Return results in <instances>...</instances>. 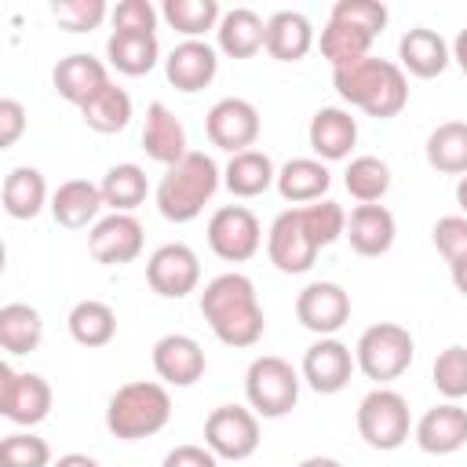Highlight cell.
Instances as JSON below:
<instances>
[{
  "label": "cell",
  "mask_w": 467,
  "mask_h": 467,
  "mask_svg": "<svg viewBox=\"0 0 467 467\" xmlns=\"http://www.w3.org/2000/svg\"><path fill=\"white\" fill-rule=\"evenodd\" d=\"M398 66L405 69V73H412V77H420V80H431V77H438V73H445V66H449V58H452V47L445 44V36L441 33H434V29H427V26H412V29H405V36L398 40Z\"/></svg>",
  "instance_id": "cb8c5ba5"
},
{
  "label": "cell",
  "mask_w": 467,
  "mask_h": 467,
  "mask_svg": "<svg viewBox=\"0 0 467 467\" xmlns=\"http://www.w3.org/2000/svg\"><path fill=\"white\" fill-rule=\"evenodd\" d=\"M51 15L69 33H91L102 26L109 7H106V0H58V4H51Z\"/></svg>",
  "instance_id": "7bdbcfd3"
},
{
  "label": "cell",
  "mask_w": 467,
  "mask_h": 467,
  "mask_svg": "<svg viewBox=\"0 0 467 467\" xmlns=\"http://www.w3.org/2000/svg\"><path fill=\"white\" fill-rule=\"evenodd\" d=\"M303 223L310 230V237L317 241V248H328L332 241H339L347 234V212L336 204V201H314V204H303Z\"/></svg>",
  "instance_id": "b9f144b4"
},
{
  "label": "cell",
  "mask_w": 467,
  "mask_h": 467,
  "mask_svg": "<svg viewBox=\"0 0 467 467\" xmlns=\"http://www.w3.org/2000/svg\"><path fill=\"white\" fill-rule=\"evenodd\" d=\"M277 182V168L263 150H244L234 153L223 168V186L234 197H259Z\"/></svg>",
  "instance_id": "f546056e"
},
{
  "label": "cell",
  "mask_w": 467,
  "mask_h": 467,
  "mask_svg": "<svg viewBox=\"0 0 467 467\" xmlns=\"http://www.w3.org/2000/svg\"><path fill=\"white\" fill-rule=\"evenodd\" d=\"M449 274H452V285H456V292L467 299V259H456V263H449Z\"/></svg>",
  "instance_id": "f907efd6"
},
{
  "label": "cell",
  "mask_w": 467,
  "mask_h": 467,
  "mask_svg": "<svg viewBox=\"0 0 467 467\" xmlns=\"http://www.w3.org/2000/svg\"><path fill=\"white\" fill-rule=\"evenodd\" d=\"M277 193L292 204H314V201H325L328 186H332V171L325 161L317 157H292L277 168Z\"/></svg>",
  "instance_id": "484cf974"
},
{
  "label": "cell",
  "mask_w": 467,
  "mask_h": 467,
  "mask_svg": "<svg viewBox=\"0 0 467 467\" xmlns=\"http://www.w3.org/2000/svg\"><path fill=\"white\" fill-rule=\"evenodd\" d=\"M164 467H219V456L208 445H175L164 456Z\"/></svg>",
  "instance_id": "c3c4849f"
},
{
  "label": "cell",
  "mask_w": 467,
  "mask_h": 467,
  "mask_svg": "<svg viewBox=\"0 0 467 467\" xmlns=\"http://www.w3.org/2000/svg\"><path fill=\"white\" fill-rule=\"evenodd\" d=\"M259 109L248 102V99H237V95H226L219 99L208 113H204V131H208V142L226 150L230 157L234 153H244V150H255V139H259Z\"/></svg>",
  "instance_id": "8fae6325"
},
{
  "label": "cell",
  "mask_w": 467,
  "mask_h": 467,
  "mask_svg": "<svg viewBox=\"0 0 467 467\" xmlns=\"http://www.w3.org/2000/svg\"><path fill=\"white\" fill-rule=\"evenodd\" d=\"M215 73H219V55H215V47L204 44V40H182V44H175V47L168 51V58H164V77H168V84L179 88V91H186V95L208 88V84L215 80Z\"/></svg>",
  "instance_id": "d6986e66"
},
{
  "label": "cell",
  "mask_w": 467,
  "mask_h": 467,
  "mask_svg": "<svg viewBox=\"0 0 467 467\" xmlns=\"http://www.w3.org/2000/svg\"><path fill=\"white\" fill-rule=\"evenodd\" d=\"M427 164L445 175H467V120H445L427 135Z\"/></svg>",
  "instance_id": "e575fe53"
},
{
  "label": "cell",
  "mask_w": 467,
  "mask_h": 467,
  "mask_svg": "<svg viewBox=\"0 0 467 467\" xmlns=\"http://www.w3.org/2000/svg\"><path fill=\"white\" fill-rule=\"evenodd\" d=\"M51 84H55V91H58L66 102L84 106L91 95H99V91L109 84V69H106V62H99L95 55L73 51V55H66V58L55 62Z\"/></svg>",
  "instance_id": "ffe728a7"
},
{
  "label": "cell",
  "mask_w": 467,
  "mask_h": 467,
  "mask_svg": "<svg viewBox=\"0 0 467 467\" xmlns=\"http://www.w3.org/2000/svg\"><path fill=\"white\" fill-rule=\"evenodd\" d=\"M204 347L186 332H171L153 343V372L168 387H193L204 376Z\"/></svg>",
  "instance_id": "e0dca14e"
},
{
  "label": "cell",
  "mask_w": 467,
  "mask_h": 467,
  "mask_svg": "<svg viewBox=\"0 0 467 467\" xmlns=\"http://www.w3.org/2000/svg\"><path fill=\"white\" fill-rule=\"evenodd\" d=\"M171 420V398L164 383L153 379H131L117 387V394L106 405V431L120 441L153 438Z\"/></svg>",
  "instance_id": "277c9868"
},
{
  "label": "cell",
  "mask_w": 467,
  "mask_h": 467,
  "mask_svg": "<svg viewBox=\"0 0 467 467\" xmlns=\"http://www.w3.org/2000/svg\"><path fill=\"white\" fill-rule=\"evenodd\" d=\"M0 412L18 427H36L51 412V383L40 372H15L11 361L0 365Z\"/></svg>",
  "instance_id": "9c48e42d"
},
{
  "label": "cell",
  "mask_w": 467,
  "mask_h": 467,
  "mask_svg": "<svg viewBox=\"0 0 467 467\" xmlns=\"http://www.w3.org/2000/svg\"><path fill=\"white\" fill-rule=\"evenodd\" d=\"M47 208H51V215H55L58 226L84 230V226H95L99 223V212L106 208V201H102L99 182H91V179H66L51 193V204Z\"/></svg>",
  "instance_id": "603a6c76"
},
{
  "label": "cell",
  "mask_w": 467,
  "mask_h": 467,
  "mask_svg": "<svg viewBox=\"0 0 467 467\" xmlns=\"http://www.w3.org/2000/svg\"><path fill=\"white\" fill-rule=\"evenodd\" d=\"M452 58H456V66L463 69V77H467V26L456 33V40H452Z\"/></svg>",
  "instance_id": "816d5d0a"
},
{
  "label": "cell",
  "mask_w": 467,
  "mask_h": 467,
  "mask_svg": "<svg viewBox=\"0 0 467 467\" xmlns=\"http://www.w3.org/2000/svg\"><path fill=\"white\" fill-rule=\"evenodd\" d=\"M412 438L423 452L431 456H449V452H460L467 445V409H460L456 401H441L434 409H427L416 427H412Z\"/></svg>",
  "instance_id": "ac0fdd59"
},
{
  "label": "cell",
  "mask_w": 467,
  "mask_h": 467,
  "mask_svg": "<svg viewBox=\"0 0 467 467\" xmlns=\"http://www.w3.org/2000/svg\"><path fill=\"white\" fill-rule=\"evenodd\" d=\"M299 467H343L339 460H332V456H306Z\"/></svg>",
  "instance_id": "f5cc1de1"
},
{
  "label": "cell",
  "mask_w": 467,
  "mask_h": 467,
  "mask_svg": "<svg viewBox=\"0 0 467 467\" xmlns=\"http://www.w3.org/2000/svg\"><path fill=\"white\" fill-rule=\"evenodd\" d=\"M106 58L117 73L124 77H142L157 66L161 58V44H157V33H124V29H113L109 40H106Z\"/></svg>",
  "instance_id": "f1b7e54d"
},
{
  "label": "cell",
  "mask_w": 467,
  "mask_h": 467,
  "mask_svg": "<svg viewBox=\"0 0 467 467\" xmlns=\"http://www.w3.org/2000/svg\"><path fill=\"white\" fill-rule=\"evenodd\" d=\"M412 354H416V343H412L409 328H405V325H394V321H376V325H368V328L358 336V343H354V361H358V368H361L368 379H376L379 387L390 383V379H398V376L412 365Z\"/></svg>",
  "instance_id": "8992f818"
},
{
  "label": "cell",
  "mask_w": 467,
  "mask_h": 467,
  "mask_svg": "<svg viewBox=\"0 0 467 467\" xmlns=\"http://www.w3.org/2000/svg\"><path fill=\"white\" fill-rule=\"evenodd\" d=\"M157 7L150 0H120L109 18H113V29H124V33H153L157 29Z\"/></svg>",
  "instance_id": "bcb514c9"
},
{
  "label": "cell",
  "mask_w": 467,
  "mask_h": 467,
  "mask_svg": "<svg viewBox=\"0 0 467 467\" xmlns=\"http://www.w3.org/2000/svg\"><path fill=\"white\" fill-rule=\"evenodd\" d=\"M343 237L350 241V248L358 255L376 259V255H387L390 252V244L398 237V226H394L390 208H383V204H358L347 215V234Z\"/></svg>",
  "instance_id": "d4e9b609"
},
{
  "label": "cell",
  "mask_w": 467,
  "mask_h": 467,
  "mask_svg": "<svg viewBox=\"0 0 467 467\" xmlns=\"http://www.w3.org/2000/svg\"><path fill=\"white\" fill-rule=\"evenodd\" d=\"M0 197H4V212L11 219H36L44 212V204H51L44 175L36 168H29V164H18V168H11L4 175Z\"/></svg>",
  "instance_id": "4dcf8cb0"
},
{
  "label": "cell",
  "mask_w": 467,
  "mask_h": 467,
  "mask_svg": "<svg viewBox=\"0 0 467 467\" xmlns=\"http://www.w3.org/2000/svg\"><path fill=\"white\" fill-rule=\"evenodd\" d=\"M332 84L339 91L343 102L358 106L361 113L376 117V120H390L405 109L409 102V77L398 62L390 58H361L354 66L332 69Z\"/></svg>",
  "instance_id": "7a4b0ae2"
},
{
  "label": "cell",
  "mask_w": 467,
  "mask_h": 467,
  "mask_svg": "<svg viewBox=\"0 0 467 467\" xmlns=\"http://www.w3.org/2000/svg\"><path fill=\"white\" fill-rule=\"evenodd\" d=\"M431 383L445 401H460L467 398V347L452 343L434 358L431 368Z\"/></svg>",
  "instance_id": "ab89813d"
},
{
  "label": "cell",
  "mask_w": 467,
  "mask_h": 467,
  "mask_svg": "<svg viewBox=\"0 0 467 467\" xmlns=\"http://www.w3.org/2000/svg\"><path fill=\"white\" fill-rule=\"evenodd\" d=\"M328 18H343V22L358 26V29H365V33L379 36L390 15H387V7H383L379 0H339Z\"/></svg>",
  "instance_id": "ee69618b"
},
{
  "label": "cell",
  "mask_w": 467,
  "mask_h": 467,
  "mask_svg": "<svg viewBox=\"0 0 467 467\" xmlns=\"http://www.w3.org/2000/svg\"><path fill=\"white\" fill-rule=\"evenodd\" d=\"M306 139H310V150L317 161H343V157H350V150L358 142V120L339 106H321L310 117Z\"/></svg>",
  "instance_id": "7402d4cb"
},
{
  "label": "cell",
  "mask_w": 467,
  "mask_h": 467,
  "mask_svg": "<svg viewBox=\"0 0 467 467\" xmlns=\"http://www.w3.org/2000/svg\"><path fill=\"white\" fill-rule=\"evenodd\" d=\"M299 383L303 376L277 354H263L248 365L244 372V398L248 409L263 420H281L296 409L299 401Z\"/></svg>",
  "instance_id": "5b68a950"
},
{
  "label": "cell",
  "mask_w": 467,
  "mask_h": 467,
  "mask_svg": "<svg viewBox=\"0 0 467 467\" xmlns=\"http://www.w3.org/2000/svg\"><path fill=\"white\" fill-rule=\"evenodd\" d=\"M317 241L310 237L306 223H303V212L299 208H288L281 212L270 230H266V255L270 263L281 270V274H306L317 259Z\"/></svg>",
  "instance_id": "7c38bea8"
},
{
  "label": "cell",
  "mask_w": 467,
  "mask_h": 467,
  "mask_svg": "<svg viewBox=\"0 0 467 467\" xmlns=\"http://www.w3.org/2000/svg\"><path fill=\"white\" fill-rule=\"evenodd\" d=\"M215 44L230 58H252L266 44V22L252 7H234V11H226L219 18Z\"/></svg>",
  "instance_id": "83f0119b"
},
{
  "label": "cell",
  "mask_w": 467,
  "mask_h": 467,
  "mask_svg": "<svg viewBox=\"0 0 467 467\" xmlns=\"http://www.w3.org/2000/svg\"><path fill=\"white\" fill-rule=\"evenodd\" d=\"M44 339V317L29 303H4L0 306V347L7 354H29Z\"/></svg>",
  "instance_id": "d6a6232c"
},
{
  "label": "cell",
  "mask_w": 467,
  "mask_h": 467,
  "mask_svg": "<svg viewBox=\"0 0 467 467\" xmlns=\"http://www.w3.org/2000/svg\"><path fill=\"white\" fill-rule=\"evenodd\" d=\"M372 33L343 22V18H328L325 29H321V55L332 62V69H343V66H354L361 58H368V47H372Z\"/></svg>",
  "instance_id": "d590c367"
},
{
  "label": "cell",
  "mask_w": 467,
  "mask_h": 467,
  "mask_svg": "<svg viewBox=\"0 0 467 467\" xmlns=\"http://www.w3.org/2000/svg\"><path fill=\"white\" fill-rule=\"evenodd\" d=\"M412 431V416H409V401L390 390V387H376L358 401V434L365 438L368 449L390 452L398 445H405Z\"/></svg>",
  "instance_id": "52a82bcc"
},
{
  "label": "cell",
  "mask_w": 467,
  "mask_h": 467,
  "mask_svg": "<svg viewBox=\"0 0 467 467\" xmlns=\"http://www.w3.org/2000/svg\"><path fill=\"white\" fill-rule=\"evenodd\" d=\"M51 467H99V460H91L88 452H66V456H58Z\"/></svg>",
  "instance_id": "681fc988"
},
{
  "label": "cell",
  "mask_w": 467,
  "mask_h": 467,
  "mask_svg": "<svg viewBox=\"0 0 467 467\" xmlns=\"http://www.w3.org/2000/svg\"><path fill=\"white\" fill-rule=\"evenodd\" d=\"M201 317L208 321V328L215 332L219 343L226 347H255L266 332V317L255 296L252 277L226 270L219 277H212L201 292Z\"/></svg>",
  "instance_id": "6da1fadb"
},
{
  "label": "cell",
  "mask_w": 467,
  "mask_h": 467,
  "mask_svg": "<svg viewBox=\"0 0 467 467\" xmlns=\"http://www.w3.org/2000/svg\"><path fill=\"white\" fill-rule=\"evenodd\" d=\"M358 361H354V350L347 343H339L336 336H317L306 350H303V365H299V376L310 390L317 394H339L350 376H354Z\"/></svg>",
  "instance_id": "5bb4252c"
},
{
  "label": "cell",
  "mask_w": 467,
  "mask_h": 467,
  "mask_svg": "<svg viewBox=\"0 0 467 467\" xmlns=\"http://www.w3.org/2000/svg\"><path fill=\"white\" fill-rule=\"evenodd\" d=\"M80 120H84L91 131H99V135H117V131H124L128 120H131V95L109 80L99 95H91V99L80 106Z\"/></svg>",
  "instance_id": "836d02e7"
},
{
  "label": "cell",
  "mask_w": 467,
  "mask_h": 467,
  "mask_svg": "<svg viewBox=\"0 0 467 467\" xmlns=\"http://www.w3.org/2000/svg\"><path fill=\"white\" fill-rule=\"evenodd\" d=\"M142 150H146L150 161H157V164H164V168L179 164V161L190 153L186 128H182V120H179L164 102H150V106H146Z\"/></svg>",
  "instance_id": "44dd1931"
},
{
  "label": "cell",
  "mask_w": 467,
  "mask_h": 467,
  "mask_svg": "<svg viewBox=\"0 0 467 467\" xmlns=\"http://www.w3.org/2000/svg\"><path fill=\"white\" fill-rule=\"evenodd\" d=\"M161 18L186 40H201L208 29H219L223 11H219V0H164Z\"/></svg>",
  "instance_id": "74e56055"
},
{
  "label": "cell",
  "mask_w": 467,
  "mask_h": 467,
  "mask_svg": "<svg viewBox=\"0 0 467 467\" xmlns=\"http://www.w3.org/2000/svg\"><path fill=\"white\" fill-rule=\"evenodd\" d=\"M266 55L277 62H299L314 47V26L303 11H274L266 18Z\"/></svg>",
  "instance_id": "4316f807"
},
{
  "label": "cell",
  "mask_w": 467,
  "mask_h": 467,
  "mask_svg": "<svg viewBox=\"0 0 467 467\" xmlns=\"http://www.w3.org/2000/svg\"><path fill=\"white\" fill-rule=\"evenodd\" d=\"M431 237H434V248L441 252L445 263L467 259V215H441L434 223Z\"/></svg>",
  "instance_id": "f6af8a7d"
},
{
  "label": "cell",
  "mask_w": 467,
  "mask_h": 467,
  "mask_svg": "<svg viewBox=\"0 0 467 467\" xmlns=\"http://www.w3.org/2000/svg\"><path fill=\"white\" fill-rule=\"evenodd\" d=\"M456 204H460L463 215H467V175H460V182H456Z\"/></svg>",
  "instance_id": "db71d44e"
},
{
  "label": "cell",
  "mask_w": 467,
  "mask_h": 467,
  "mask_svg": "<svg viewBox=\"0 0 467 467\" xmlns=\"http://www.w3.org/2000/svg\"><path fill=\"white\" fill-rule=\"evenodd\" d=\"M66 325H69L73 343H80V347H88V350L106 347V343H113V336H117V314H113V306L102 303V299H80V303H73Z\"/></svg>",
  "instance_id": "1f68e13d"
},
{
  "label": "cell",
  "mask_w": 467,
  "mask_h": 467,
  "mask_svg": "<svg viewBox=\"0 0 467 467\" xmlns=\"http://www.w3.org/2000/svg\"><path fill=\"white\" fill-rule=\"evenodd\" d=\"M219 182H223L219 164H215L208 153L190 150L179 164L164 168V175H161V182H157V193H153L157 212H161L168 223H190V219H197V215L204 212V204L215 197Z\"/></svg>",
  "instance_id": "3957f363"
},
{
  "label": "cell",
  "mask_w": 467,
  "mask_h": 467,
  "mask_svg": "<svg viewBox=\"0 0 467 467\" xmlns=\"http://www.w3.org/2000/svg\"><path fill=\"white\" fill-rule=\"evenodd\" d=\"M0 467H51V445L33 431H15L0 441Z\"/></svg>",
  "instance_id": "60d3db41"
},
{
  "label": "cell",
  "mask_w": 467,
  "mask_h": 467,
  "mask_svg": "<svg viewBox=\"0 0 467 467\" xmlns=\"http://www.w3.org/2000/svg\"><path fill=\"white\" fill-rule=\"evenodd\" d=\"M343 186H347V193H350L354 201L376 204V201H383V193L390 190V168H387V161H379V157H372V153H361V157H354V161L347 164Z\"/></svg>",
  "instance_id": "f35d334b"
},
{
  "label": "cell",
  "mask_w": 467,
  "mask_h": 467,
  "mask_svg": "<svg viewBox=\"0 0 467 467\" xmlns=\"http://www.w3.org/2000/svg\"><path fill=\"white\" fill-rule=\"evenodd\" d=\"M263 244V226L252 208L244 204H223L208 219V248L223 263H244L259 252Z\"/></svg>",
  "instance_id": "ba28073f"
},
{
  "label": "cell",
  "mask_w": 467,
  "mask_h": 467,
  "mask_svg": "<svg viewBox=\"0 0 467 467\" xmlns=\"http://www.w3.org/2000/svg\"><path fill=\"white\" fill-rule=\"evenodd\" d=\"M88 252L102 266H124L142 255V223L128 212L102 215L88 234Z\"/></svg>",
  "instance_id": "9a60e30c"
},
{
  "label": "cell",
  "mask_w": 467,
  "mask_h": 467,
  "mask_svg": "<svg viewBox=\"0 0 467 467\" xmlns=\"http://www.w3.org/2000/svg\"><path fill=\"white\" fill-rule=\"evenodd\" d=\"M296 317L314 336H336L350 321V296L336 281H310L296 296Z\"/></svg>",
  "instance_id": "2e32d148"
},
{
  "label": "cell",
  "mask_w": 467,
  "mask_h": 467,
  "mask_svg": "<svg viewBox=\"0 0 467 467\" xmlns=\"http://www.w3.org/2000/svg\"><path fill=\"white\" fill-rule=\"evenodd\" d=\"M204 445L219 460H248L259 449V416L244 405H219L204 420Z\"/></svg>",
  "instance_id": "30bf717a"
},
{
  "label": "cell",
  "mask_w": 467,
  "mask_h": 467,
  "mask_svg": "<svg viewBox=\"0 0 467 467\" xmlns=\"http://www.w3.org/2000/svg\"><path fill=\"white\" fill-rule=\"evenodd\" d=\"M99 190H102V201H106L109 212H128V215H131V212L146 201L150 182H146V171H142L139 164L124 161V164H113V168L102 175Z\"/></svg>",
  "instance_id": "8d00e7d4"
},
{
  "label": "cell",
  "mask_w": 467,
  "mask_h": 467,
  "mask_svg": "<svg viewBox=\"0 0 467 467\" xmlns=\"http://www.w3.org/2000/svg\"><path fill=\"white\" fill-rule=\"evenodd\" d=\"M146 281H150V288L157 296L182 299L201 281V259H197V252L190 244L168 241V244H161V248L150 252V259H146Z\"/></svg>",
  "instance_id": "4fadbf2b"
},
{
  "label": "cell",
  "mask_w": 467,
  "mask_h": 467,
  "mask_svg": "<svg viewBox=\"0 0 467 467\" xmlns=\"http://www.w3.org/2000/svg\"><path fill=\"white\" fill-rule=\"evenodd\" d=\"M26 131V106L18 99H0V150L15 146Z\"/></svg>",
  "instance_id": "7dc6e473"
}]
</instances>
